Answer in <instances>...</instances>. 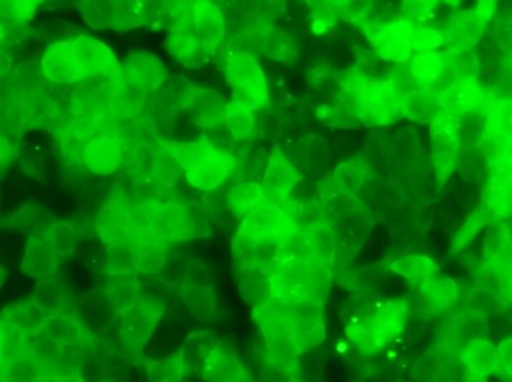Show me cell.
<instances>
[{
  "instance_id": "obj_5",
  "label": "cell",
  "mask_w": 512,
  "mask_h": 382,
  "mask_svg": "<svg viewBox=\"0 0 512 382\" xmlns=\"http://www.w3.org/2000/svg\"><path fill=\"white\" fill-rule=\"evenodd\" d=\"M150 225L142 206H136L123 188L115 186L97 214V234L106 246L121 242L139 226Z\"/></svg>"
},
{
  "instance_id": "obj_21",
  "label": "cell",
  "mask_w": 512,
  "mask_h": 382,
  "mask_svg": "<svg viewBox=\"0 0 512 382\" xmlns=\"http://www.w3.org/2000/svg\"><path fill=\"white\" fill-rule=\"evenodd\" d=\"M255 110L253 106L234 99L226 104L225 125L236 141H244L253 132Z\"/></svg>"
},
{
  "instance_id": "obj_4",
  "label": "cell",
  "mask_w": 512,
  "mask_h": 382,
  "mask_svg": "<svg viewBox=\"0 0 512 382\" xmlns=\"http://www.w3.org/2000/svg\"><path fill=\"white\" fill-rule=\"evenodd\" d=\"M128 166L138 184L156 189L172 188L181 174L179 163L157 137L137 143Z\"/></svg>"
},
{
  "instance_id": "obj_13",
  "label": "cell",
  "mask_w": 512,
  "mask_h": 382,
  "mask_svg": "<svg viewBox=\"0 0 512 382\" xmlns=\"http://www.w3.org/2000/svg\"><path fill=\"white\" fill-rule=\"evenodd\" d=\"M295 171L288 165L279 149H274L267 174L264 177L263 198L265 206L278 207L286 199L295 183Z\"/></svg>"
},
{
  "instance_id": "obj_9",
  "label": "cell",
  "mask_w": 512,
  "mask_h": 382,
  "mask_svg": "<svg viewBox=\"0 0 512 382\" xmlns=\"http://www.w3.org/2000/svg\"><path fill=\"white\" fill-rule=\"evenodd\" d=\"M164 298L141 295L136 304L121 314V333L125 346L139 354L155 333L165 311Z\"/></svg>"
},
{
  "instance_id": "obj_25",
  "label": "cell",
  "mask_w": 512,
  "mask_h": 382,
  "mask_svg": "<svg viewBox=\"0 0 512 382\" xmlns=\"http://www.w3.org/2000/svg\"><path fill=\"white\" fill-rule=\"evenodd\" d=\"M482 101V91L479 90L476 83L465 81L463 85L450 88L444 96V105L446 110L451 113H460L476 106Z\"/></svg>"
},
{
  "instance_id": "obj_30",
  "label": "cell",
  "mask_w": 512,
  "mask_h": 382,
  "mask_svg": "<svg viewBox=\"0 0 512 382\" xmlns=\"http://www.w3.org/2000/svg\"><path fill=\"white\" fill-rule=\"evenodd\" d=\"M40 2H2V17L13 21L31 20Z\"/></svg>"
},
{
  "instance_id": "obj_27",
  "label": "cell",
  "mask_w": 512,
  "mask_h": 382,
  "mask_svg": "<svg viewBox=\"0 0 512 382\" xmlns=\"http://www.w3.org/2000/svg\"><path fill=\"white\" fill-rule=\"evenodd\" d=\"M446 67V54H422L414 59L413 73L420 81H430L439 77Z\"/></svg>"
},
{
  "instance_id": "obj_6",
  "label": "cell",
  "mask_w": 512,
  "mask_h": 382,
  "mask_svg": "<svg viewBox=\"0 0 512 382\" xmlns=\"http://www.w3.org/2000/svg\"><path fill=\"white\" fill-rule=\"evenodd\" d=\"M225 110L226 104L220 93L190 85L188 81L176 90L169 107V111L183 114L197 127L206 129L221 128L225 124Z\"/></svg>"
},
{
  "instance_id": "obj_14",
  "label": "cell",
  "mask_w": 512,
  "mask_h": 382,
  "mask_svg": "<svg viewBox=\"0 0 512 382\" xmlns=\"http://www.w3.org/2000/svg\"><path fill=\"white\" fill-rule=\"evenodd\" d=\"M62 260L48 242L39 235H31L23 253L22 272L32 279H44L57 272Z\"/></svg>"
},
{
  "instance_id": "obj_15",
  "label": "cell",
  "mask_w": 512,
  "mask_h": 382,
  "mask_svg": "<svg viewBox=\"0 0 512 382\" xmlns=\"http://www.w3.org/2000/svg\"><path fill=\"white\" fill-rule=\"evenodd\" d=\"M200 374L206 382H237L242 371L234 353L226 347H212L203 354Z\"/></svg>"
},
{
  "instance_id": "obj_33",
  "label": "cell",
  "mask_w": 512,
  "mask_h": 382,
  "mask_svg": "<svg viewBox=\"0 0 512 382\" xmlns=\"http://www.w3.org/2000/svg\"><path fill=\"white\" fill-rule=\"evenodd\" d=\"M497 371L504 375L505 379L512 381V339L505 340L500 344L497 351Z\"/></svg>"
},
{
  "instance_id": "obj_19",
  "label": "cell",
  "mask_w": 512,
  "mask_h": 382,
  "mask_svg": "<svg viewBox=\"0 0 512 382\" xmlns=\"http://www.w3.org/2000/svg\"><path fill=\"white\" fill-rule=\"evenodd\" d=\"M2 319L17 326L18 329H21L27 335H36L43 333L44 325L48 318L44 315V310L41 307L36 304H30V302H23V304L6 307L3 311Z\"/></svg>"
},
{
  "instance_id": "obj_17",
  "label": "cell",
  "mask_w": 512,
  "mask_h": 382,
  "mask_svg": "<svg viewBox=\"0 0 512 382\" xmlns=\"http://www.w3.org/2000/svg\"><path fill=\"white\" fill-rule=\"evenodd\" d=\"M104 292L111 306L123 314L136 304L141 293L137 274H109Z\"/></svg>"
},
{
  "instance_id": "obj_8",
  "label": "cell",
  "mask_w": 512,
  "mask_h": 382,
  "mask_svg": "<svg viewBox=\"0 0 512 382\" xmlns=\"http://www.w3.org/2000/svg\"><path fill=\"white\" fill-rule=\"evenodd\" d=\"M226 81L234 92V100L258 110L269 104L268 87L262 68L254 57L236 53L228 59Z\"/></svg>"
},
{
  "instance_id": "obj_29",
  "label": "cell",
  "mask_w": 512,
  "mask_h": 382,
  "mask_svg": "<svg viewBox=\"0 0 512 382\" xmlns=\"http://www.w3.org/2000/svg\"><path fill=\"white\" fill-rule=\"evenodd\" d=\"M397 272L411 278L432 277L436 273L435 264L423 258H408L395 265Z\"/></svg>"
},
{
  "instance_id": "obj_2",
  "label": "cell",
  "mask_w": 512,
  "mask_h": 382,
  "mask_svg": "<svg viewBox=\"0 0 512 382\" xmlns=\"http://www.w3.org/2000/svg\"><path fill=\"white\" fill-rule=\"evenodd\" d=\"M157 138L179 163L181 170L185 172L186 180L195 189H217L235 170L236 158L230 152L213 146L207 138L188 142Z\"/></svg>"
},
{
  "instance_id": "obj_26",
  "label": "cell",
  "mask_w": 512,
  "mask_h": 382,
  "mask_svg": "<svg viewBox=\"0 0 512 382\" xmlns=\"http://www.w3.org/2000/svg\"><path fill=\"white\" fill-rule=\"evenodd\" d=\"M41 239L53 248L57 253L64 258V256H71L76 249V232L72 225L68 222H54L48 230L40 234Z\"/></svg>"
},
{
  "instance_id": "obj_31",
  "label": "cell",
  "mask_w": 512,
  "mask_h": 382,
  "mask_svg": "<svg viewBox=\"0 0 512 382\" xmlns=\"http://www.w3.org/2000/svg\"><path fill=\"white\" fill-rule=\"evenodd\" d=\"M166 251H152L139 258L137 263V273L157 274L164 270L166 265Z\"/></svg>"
},
{
  "instance_id": "obj_11",
  "label": "cell",
  "mask_w": 512,
  "mask_h": 382,
  "mask_svg": "<svg viewBox=\"0 0 512 382\" xmlns=\"http://www.w3.org/2000/svg\"><path fill=\"white\" fill-rule=\"evenodd\" d=\"M492 138L498 143L491 186L488 189V209L493 216H512V135L491 132Z\"/></svg>"
},
{
  "instance_id": "obj_18",
  "label": "cell",
  "mask_w": 512,
  "mask_h": 382,
  "mask_svg": "<svg viewBox=\"0 0 512 382\" xmlns=\"http://www.w3.org/2000/svg\"><path fill=\"white\" fill-rule=\"evenodd\" d=\"M43 334L55 344L74 346L85 335V329L76 316L57 312L46 319Z\"/></svg>"
},
{
  "instance_id": "obj_23",
  "label": "cell",
  "mask_w": 512,
  "mask_h": 382,
  "mask_svg": "<svg viewBox=\"0 0 512 382\" xmlns=\"http://www.w3.org/2000/svg\"><path fill=\"white\" fill-rule=\"evenodd\" d=\"M227 203L236 217L249 214L263 206V188L258 183H242L230 190Z\"/></svg>"
},
{
  "instance_id": "obj_24",
  "label": "cell",
  "mask_w": 512,
  "mask_h": 382,
  "mask_svg": "<svg viewBox=\"0 0 512 382\" xmlns=\"http://www.w3.org/2000/svg\"><path fill=\"white\" fill-rule=\"evenodd\" d=\"M465 363L470 370L476 374L479 379L493 374L497 371L498 358L497 351L490 343L476 342L465 353Z\"/></svg>"
},
{
  "instance_id": "obj_10",
  "label": "cell",
  "mask_w": 512,
  "mask_h": 382,
  "mask_svg": "<svg viewBox=\"0 0 512 382\" xmlns=\"http://www.w3.org/2000/svg\"><path fill=\"white\" fill-rule=\"evenodd\" d=\"M167 73L161 60L148 51H129L123 64L121 79L130 95L141 100L166 82Z\"/></svg>"
},
{
  "instance_id": "obj_28",
  "label": "cell",
  "mask_w": 512,
  "mask_h": 382,
  "mask_svg": "<svg viewBox=\"0 0 512 382\" xmlns=\"http://www.w3.org/2000/svg\"><path fill=\"white\" fill-rule=\"evenodd\" d=\"M184 302L195 315H208L216 309V297L206 288L188 287L184 290Z\"/></svg>"
},
{
  "instance_id": "obj_16",
  "label": "cell",
  "mask_w": 512,
  "mask_h": 382,
  "mask_svg": "<svg viewBox=\"0 0 512 382\" xmlns=\"http://www.w3.org/2000/svg\"><path fill=\"white\" fill-rule=\"evenodd\" d=\"M194 25L200 39L216 54L225 37V21L221 9L209 2H194Z\"/></svg>"
},
{
  "instance_id": "obj_22",
  "label": "cell",
  "mask_w": 512,
  "mask_h": 382,
  "mask_svg": "<svg viewBox=\"0 0 512 382\" xmlns=\"http://www.w3.org/2000/svg\"><path fill=\"white\" fill-rule=\"evenodd\" d=\"M44 362L22 356L2 367V382H45Z\"/></svg>"
},
{
  "instance_id": "obj_12",
  "label": "cell",
  "mask_w": 512,
  "mask_h": 382,
  "mask_svg": "<svg viewBox=\"0 0 512 382\" xmlns=\"http://www.w3.org/2000/svg\"><path fill=\"white\" fill-rule=\"evenodd\" d=\"M82 152L83 161L93 174L110 175L118 169L123 158V141L109 130L88 143Z\"/></svg>"
},
{
  "instance_id": "obj_34",
  "label": "cell",
  "mask_w": 512,
  "mask_h": 382,
  "mask_svg": "<svg viewBox=\"0 0 512 382\" xmlns=\"http://www.w3.org/2000/svg\"><path fill=\"white\" fill-rule=\"evenodd\" d=\"M380 54L383 55V58L404 60L411 55V48L403 41H386L381 46Z\"/></svg>"
},
{
  "instance_id": "obj_7",
  "label": "cell",
  "mask_w": 512,
  "mask_h": 382,
  "mask_svg": "<svg viewBox=\"0 0 512 382\" xmlns=\"http://www.w3.org/2000/svg\"><path fill=\"white\" fill-rule=\"evenodd\" d=\"M83 21L93 30L127 31L148 26L146 2H81Z\"/></svg>"
},
{
  "instance_id": "obj_32",
  "label": "cell",
  "mask_w": 512,
  "mask_h": 382,
  "mask_svg": "<svg viewBox=\"0 0 512 382\" xmlns=\"http://www.w3.org/2000/svg\"><path fill=\"white\" fill-rule=\"evenodd\" d=\"M442 43V37L436 31H421L420 34L412 36L413 48L418 51H428L431 49L439 48Z\"/></svg>"
},
{
  "instance_id": "obj_20",
  "label": "cell",
  "mask_w": 512,
  "mask_h": 382,
  "mask_svg": "<svg viewBox=\"0 0 512 382\" xmlns=\"http://www.w3.org/2000/svg\"><path fill=\"white\" fill-rule=\"evenodd\" d=\"M148 382H183L186 374L185 352L183 349L165 360L143 362Z\"/></svg>"
},
{
  "instance_id": "obj_3",
  "label": "cell",
  "mask_w": 512,
  "mask_h": 382,
  "mask_svg": "<svg viewBox=\"0 0 512 382\" xmlns=\"http://www.w3.org/2000/svg\"><path fill=\"white\" fill-rule=\"evenodd\" d=\"M142 207L153 232L167 242L192 241L211 235L206 214L197 204L157 199L144 202Z\"/></svg>"
},
{
  "instance_id": "obj_1",
  "label": "cell",
  "mask_w": 512,
  "mask_h": 382,
  "mask_svg": "<svg viewBox=\"0 0 512 382\" xmlns=\"http://www.w3.org/2000/svg\"><path fill=\"white\" fill-rule=\"evenodd\" d=\"M41 68L44 76L57 85H77L99 76L121 78L123 71L113 50L90 36L50 45Z\"/></svg>"
}]
</instances>
